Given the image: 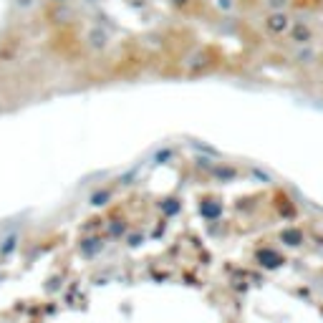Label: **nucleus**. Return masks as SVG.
Returning <instances> with one entry per match:
<instances>
[{"instance_id": "obj_1", "label": "nucleus", "mask_w": 323, "mask_h": 323, "mask_svg": "<svg viewBox=\"0 0 323 323\" xmlns=\"http://www.w3.org/2000/svg\"><path fill=\"white\" fill-rule=\"evenodd\" d=\"M288 38L293 40V43H298V46H311L316 33H313V28L306 20H293V25L288 28Z\"/></svg>"}, {"instance_id": "obj_2", "label": "nucleus", "mask_w": 323, "mask_h": 323, "mask_svg": "<svg viewBox=\"0 0 323 323\" xmlns=\"http://www.w3.org/2000/svg\"><path fill=\"white\" fill-rule=\"evenodd\" d=\"M265 25H268L273 33H283L286 28H291V20H288V15H286V13H273V15H268Z\"/></svg>"}]
</instances>
